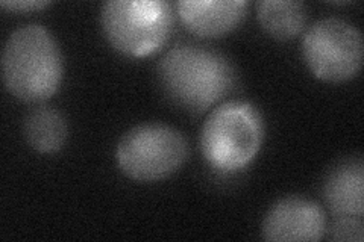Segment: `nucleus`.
I'll use <instances>...</instances> for the list:
<instances>
[{
  "label": "nucleus",
  "instance_id": "obj_1",
  "mask_svg": "<svg viewBox=\"0 0 364 242\" xmlns=\"http://www.w3.org/2000/svg\"><path fill=\"white\" fill-rule=\"evenodd\" d=\"M158 84L173 105L202 114L231 93L237 82L234 65L225 55L195 44L170 49L156 67Z\"/></svg>",
  "mask_w": 364,
  "mask_h": 242
},
{
  "label": "nucleus",
  "instance_id": "obj_2",
  "mask_svg": "<svg viewBox=\"0 0 364 242\" xmlns=\"http://www.w3.org/2000/svg\"><path fill=\"white\" fill-rule=\"evenodd\" d=\"M64 61L58 43L41 25L16 29L2 52V77L6 89L18 100L41 103L61 85Z\"/></svg>",
  "mask_w": 364,
  "mask_h": 242
},
{
  "label": "nucleus",
  "instance_id": "obj_3",
  "mask_svg": "<svg viewBox=\"0 0 364 242\" xmlns=\"http://www.w3.org/2000/svg\"><path fill=\"white\" fill-rule=\"evenodd\" d=\"M264 140V123L247 101L232 100L215 108L200 131L205 160L220 172H235L252 163Z\"/></svg>",
  "mask_w": 364,
  "mask_h": 242
},
{
  "label": "nucleus",
  "instance_id": "obj_4",
  "mask_svg": "<svg viewBox=\"0 0 364 242\" xmlns=\"http://www.w3.org/2000/svg\"><path fill=\"white\" fill-rule=\"evenodd\" d=\"M100 23L119 53L143 57L163 48L173 28V13L164 0H108Z\"/></svg>",
  "mask_w": 364,
  "mask_h": 242
},
{
  "label": "nucleus",
  "instance_id": "obj_5",
  "mask_svg": "<svg viewBox=\"0 0 364 242\" xmlns=\"http://www.w3.org/2000/svg\"><path fill=\"white\" fill-rule=\"evenodd\" d=\"M188 158V141L163 123L139 124L124 133L116 160L124 176L136 182H158L176 172Z\"/></svg>",
  "mask_w": 364,
  "mask_h": 242
},
{
  "label": "nucleus",
  "instance_id": "obj_6",
  "mask_svg": "<svg viewBox=\"0 0 364 242\" xmlns=\"http://www.w3.org/2000/svg\"><path fill=\"white\" fill-rule=\"evenodd\" d=\"M363 35L352 23L329 17L316 21L305 32L302 56L311 73L325 82H345L363 65Z\"/></svg>",
  "mask_w": 364,
  "mask_h": 242
},
{
  "label": "nucleus",
  "instance_id": "obj_7",
  "mask_svg": "<svg viewBox=\"0 0 364 242\" xmlns=\"http://www.w3.org/2000/svg\"><path fill=\"white\" fill-rule=\"evenodd\" d=\"M261 233L263 239L272 242L321 241L326 233V215L318 203L291 195L267 211Z\"/></svg>",
  "mask_w": 364,
  "mask_h": 242
},
{
  "label": "nucleus",
  "instance_id": "obj_8",
  "mask_svg": "<svg viewBox=\"0 0 364 242\" xmlns=\"http://www.w3.org/2000/svg\"><path fill=\"white\" fill-rule=\"evenodd\" d=\"M247 0H179L184 26L198 37H222L234 31L247 13Z\"/></svg>",
  "mask_w": 364,
  "mask_h": 242
},
{
  "label": "nucleus",
  "instance_id": "obj_9",
  "mask_svg": "<svg viewBox=\"0 0 364 242\" xmlns=\"http://www.w3.org/2000/svg\"><path fill=\"white\" fill-rule=\"evenodd\" d=\"M323 197L334 215L363 216L364 214V163L361 156H350L328 171Z\"/></svg>",
  "mask_w": 364,
  "mask_h": 242
},
{
  "label": "nucleus",
  "instance_id": "obj_10",
  "mask_svg": "<svg viewBox=\"0 0 364 242\" xmlns=\"http://www.w3.org/2000/svg\"><path fill=\"white\" fill-rule=\"evenodd\" d=\"M23 133L28 144L38 153H56L67 140L64 115L50 106H38L28 112L23 121Z\"/></svg>",
  "mask_w": 364,
  "mask_h": 242
},
{
  "label": "nucleus",
  "instance_id": "obj_11",
  "mask_svg": "<svg viewBox=\"0 0 364 242\" xmlns=\"http://www.w3.org/2000/svg\"><path fill=\"white\" fill-rule=\"evenodd\" d=\"M257 13L261 28L279 41L298 37L309 17L306 6L296 0H263L258 4Z\"/></svg>",
  "mask_w": 364,
  "mask_h": 242
},
{
  "label": "nucleus",
  "instance_id": "obj_12",
  "mask_svg": "<svg viewBox=\"0 0 364 242\" xmlns=\"http://www.w3.org/2000/svg\"><path fill=\"white\" fill-rule=\"evenodd\" d=\"M328 239L334 242H363L364 224L361 216L336 215L328 227Z\"/></svg>",
  "mask_w": 364,
  "mask_h": 242
},
{
  "label": "nucleus",
  "instance_id": "obj_13",
  "mask_svg": "<svg viewBox=\"0 0 364 242\" xmlns=\"http://www.w3.org/2000/svg\"><path fill=\"white\" fill-rule=\"evenodd\" d=\"M49 5L50 2L48 0H25V2L23 0H13V2L4 0V2H0V6L8 11H14V13H32V11H38Z\"/></svg>",
  "mask_w": 364,
  "mask_h": 242
}]
</instances>
